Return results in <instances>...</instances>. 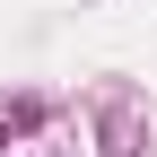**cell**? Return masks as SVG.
<instances>
[{
    "instance_id": "obj_1",
    "label": "cell",
    "mask_w": 157,
    "mask_h": 157,
    "mask_svg": "<svg viewBox=\"0 0 157 157\" xmlns=\"http://www.w3.org/2000/svg\"><path fill=\"white\" fill-rule=\"evenodd\" d=\"M0 148H9V131H0Z\"/></svg>"
}]
</instances>
